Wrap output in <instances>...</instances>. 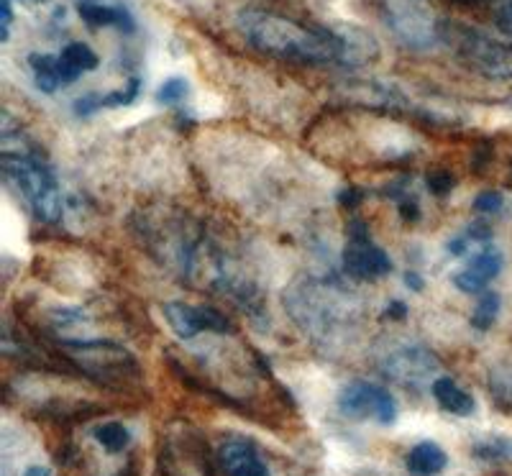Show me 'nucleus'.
<instances>
[{
  "mask_svg": "<svg viewBox=\"0 0 512 476\" xmlns=\"http://www.w3.org/2000/svg\"><path fill=\"white\" fill-rule=\"evenodd\" d=\"M236 29L256 52L277 59H290V62H341V52H344V44H341V36L336 29L300 24L295 18L264 11V8L239 11Z\"/></svg>",
  "mask_w": 512,
  "mask_h": 476,
  "instance_id": "1",
  "label": "nucleus"
},
{
  "mask_svg": "<svg viewBox=\"0 0 512 476\" xmlns=\"http://www.w3.org/2000/svg\"><path fill=\"white\" fill-rule=\"evenodd\" d=\"M436 39L464 70L487 80H512V44L448 18L436 21Z\"/></svg>",
  "mask_w": 512,
  "mask_h": 476,
  "instance_id": "2",
  "label": "nucleus"
},
{
  "mask_svg": "<svg viewBox=\"0 0 512 476\" xmlns=\"http://www.w3.org/2000/svg\"><path fill=\"white\" fill-rule=\"evenodd\" d=\"M3 175L16 187V192L26 200L36 218L54 223L62 218V190L57 185V177L47 164L29 154L26 149L3 151L0 159Z\"/></svg>",
  "mask_w": 512,
  "mask_h": 476,
  "instance_id": "3",
  "label": "nucleus"
},
{
  "mask_svg": "<svg viewBox=\"0 0 512 476\" xmlns=\"http://www.w3.org/2000/svg\"><path fill=\"white\" fill-rule=\"evenodd\" d=\"M59 346L80 366L82 374L95 382H116L123 387L128 379H139V364H136L134 354H128V349H123L121 343L62 338Z\"/></svg>",
  "mask_w": 512,
  "mask_h": 476,
  "instance_id": "4",
  "label": "nucleus"
},
{
  "mask_svg": "<svg viewBox=\"0 0 512 476\" xmlns=\"http://www.w3.org/2000/svg\"><path fill=\"white\" fill-rule=\"evenodd\" d=\"M338 410L346 418L374 420L392 425L397 420V402L384 387L372 382H351L338 392Z\"/></svg>",
  "mask_w": 512,
  "mask_h": 476,
  "instance_id": "5",
  "label": "nucleus"
},
{
  "mask_svg": "<svg viewBox=\"0 0 512 476\" xmlns=\"http://www.w3.org/2000/svg\"><path fill=\"white\" fill-rule=\"evenodd\" d=\"M162 476H213L208 448L192 430L162 441Z\"/></svg>",
  "mask_w": 512,
  "mask_h": 476,
  "instance_id": "6",
  "label": "nucleus"
},
{
  "mask_svg": "<svg viewBox=\"0 0 512 476\" xmlns=\"http://www.w3.org/2000/svg\"><path fill=\"white\" fill-rule=\"evenodd\" d=\"M344 269L354 279H379L392 272L387 251L377 246L361 223H354L344 246Z\"/></svg>",
  "mask_w": 512,
  "mask_h": 476,
  "instance_id": "7",
  "label": "nucleus"
},
{
  "mask_svg": "<svg viewBox=\"0 0 512 476\" xmlns=\"http://www.w3.org/2000/svg\"><path fill=\"white\" fill-rule=\"evenodd\" d=\"M164 320L167 326L175 331L177 338L190 341L198 333H231V323L216 308H205V305H187V302H164Z\"/></svg>",
  "mask_w": 512,
  "mask_h": 476,
  "instance_id": "8",
  "label": "nucleus"
},
{
  "mask_svg": "<svg viewBox=\"0 0 512 476\" xmlns=\"http://www.w3.org/2000/svg\"><path fill=\"white\" fill-rule=\"evenodd\" d=\"M387 11H390L387 18L397 36H402L413 47H425L428 41L436 39V24H431V18L425 16L428 11L418 6V0H392Z\"/></svg>",
  "mask_w": 512,
  "mask_h": 476,
  "instance_id": "9",
  "label": "nucleus"
},
{
  "mask_svg": "<svg viewBox=\"0 0 512 476\" xmlns=\"http://www.w3.org/2000/svg\"><path fill=\"white\" fill-rule=\"evenodd\" d=\"M438 369V361L431 351H425L423 346H405V349L395 351L390 359L384 361V374L392 377L395 382L405 384V387H418L425 379L431 377Z\"/></svg>",
  "mask_w": 512,
  "mask_h": 476,
  "instance_id": "10",
  "label": "nucleus"
},
{
  "mask_svg": "<svg viewBox=\"0 0 512 476\" xmlns=\"http://www.w3.org/2000/svg\"><path fill=\"white\" fill-rule=\"evenodd\" d=\"M218 466L226 476H269L267 461L249 438H226L218 448Z\"/></svg>",
  "mask_w": 512,
  "mask_h": 476,
  "instance_id": "11",
  "label": "nucleus"
},
{
  "mask_svg": "<svg viewBox=\"0 0 512 476\" xmlns=\"http://www.w3.org/2000/svg\"><path fill=\"white\" fill-rule=\"evenodd\" d=\"M502 272V254L492 244H484L477 254L454 274V285L466 295H477Z\"/></svg>",
  "mask_w": 512,
  "mask_h": 476,
  "instance_id": "12",
  "label": "nucleus"
},
{
  "mask_svg": "<svg viewBox=\"0 0 512 476\" xmlns=\"http://www.w3.org/2000/svg\"><path fill=\"white\" fill-rule=\"evenodd\" d=\"M29 64L31 70H34L36 88L41 93H57L59 88H67V85H72L80 77L62 57H52V54L34 52L29 57Z\"/></svg>",
  "mask_w": 512,
  "mask_h": 476,
  "instance_id": "13",
  "label": "nucleus"
},
{
  "mask_svg": "<svg viewBox=\"0 0 512 476\" xmlns=\"http://www.w3.org/2000/svg\"><path fill=\"white\" fill-rule=\"evenodd\" d=\"M431 392L433 397H436L438 407L451 415L469 418V415H474V410H477L474 397L469 395V392H464V389H461L451 377H438L436 382L431 384Z\"/></svg>",
  "mask_w": 512,
  "mask_h": 476,
  "instance_id": "14",
  "label": "nucleus"
},
{
  "mask_svg": "<svg viewBox=\"0 0 512 476\" xmlns=\"http://www.w3.org/2000/svg\"><path fill=\"white\" fill-rule=\"evenodd\" d=\"M405 464L413 476H438L448 466V456L436 441H420L410 448Z\"/></svg>",
  "mask_w": 512,
  "mask_h": 476,
  "instance_id": "15",
  "label": "nucleus"
},
{
  "mask_svg": "<svg viewBox=\"0 0 512 476\" xmlns=\"http://www.w3.org/2000/svg\"><path fill=\"white\" fill-rule=\"evenodd\" d=\"M341 36V44H344V52H341V62L338 64H367L369 59L377 57V41L372 39L364 31L354 29V26H344V29H336Z\"/></svg>",
  "mask_w": 512,
  "mask_h": 476,
  "instance_id": "16",
  "label": "nucleus"
},
{
  "mask_svg": "<svg viewBox=\"0 0 512 476\" xmlns=\"http://www.w3.org/2000/svg\"><path fill=\"white\" fill-rule=\"evenodd\" d=\"M141 90V82L131 80L128 82L126 90H116V93H108V95H98V93H90V95H82L80 100H75V113L77 116H90V113L100 111V108H118V105H131L136 100Z\"/></svg>",
  "mask_w": 512,
  "mask_h": 476,
  "instance_id": "17",
  "label": "nucleus"
},
{
  "mask_svg": "<svg viewBox=\"0 0 512 476\" xmlns=\"http://www.w3.org/2000/svg\"><path fill=\"white\" fill-rule=\"evenodd\" d=\"M77 13L88 26L98 29V26H116L121 31H134V18L128 16L123 8H111V6H98V3H90V0H82L77 6Z\"/></svg>",
  "mask_w": 512,
  "mask_h": 476,
  "instance_id": "18",
  "label": "nucleus"
},
{
  "mask_svg": "<svg viewBox=\"0 0 512 476\" xmlns=\"http://www.w3.org/2000/svg\"><path fill=\"white\" fill-rule=\"evenodd\" d=\"M474 459L484 464H512V438L510 436H487L479 438L472 446Z\"/></svg>",
  "mask_w": 512,
  "mask_h": 476,
  "instance_id": "19",
  "label": "nucleus"
},
{
  "mask_svg": "<svg viewBox=\"0 0 512 476\" xmlns=\"http://www.w3.org/2000/svg\"><path fill=\"white\" fill-rule=\"evenodd\" d=\"M93 438L108 453H123L128 448V443H131V433H128V428L123 423H116V420L95 425Z\"/></svg>",
  "mask_w": 512,
  "mask_h": 476,
  "instance_id": "20",
  "label": "nucleus"
},
{
  "mask_svg": "<svg viewBox=\"0 0 512 476\" xmlns=\"http://www.w3.org/2000/svg\"><path fill=\"white\" fill-rule=\"evenodd\" d=\"M59 57L70 64L77 75H82V72H90V70H95V67H98V54H95L93 49L88 47V44H82V41L67 44V47L62 49V54H59Z\"/></svg>",
  "mask_w": 512,
  "mask_h": 476,
  "instance_id": "21",
  "label": "nucleus"
},
{
  "mask_svg": "<svg viewBox=\"0 0 512 476\" xmlns=\"http://www.w3.org/2000/svg\"><path fill=\"white\" fill-rule=\"evenodd\" d=\"M497 315H500V295L487 292V295H482V300H477V308H474L472 315V326L477 328V331H489V328L495 326Z\"/></svg>",
  "mask_w": 512,
  "mask_h": 476,
  "instance_id": "22",
  "label": "nucleus"
},
{
  "mask_svg": "<svg viewBox=\"0 0 512 476\" xmlns=\"http://www.w3.org/2000/svg\"><path fill=\"white\" fill-rule=\"evenodd\" d=\"M185 93H187V82L182 80V77H172V80H167L162 88H159L157 100L164 105H175L185 98Z\"/></svg>",
  "mask_w": 512,
  "mask_h": 476,
  "instance_id": "23",
  "label": "nucleus"
},
{
  "mask_svg": "<svg viewBox=\"0 0 512 476\" xmlns=\"http://www.w3.org/2000/svg\"><path fill=\"white\" fill-rule=\"evenodd\" d=\"M502 208V195L500 192H482L477 200H474V210L482 215H492Z\"/></svg>",
  "mask_w": 512,
  "mask_h": 476,
  "instance_id": "24",
  "label": "nucleus"
},
{
  "mask_svg": "<svg viewBox=\"0 0 512 476\" xmlns=\"http://www.w3.org/2000/svg\"><path fill=\"white\" fill-rule=\"evenodd\" d=\"M428 187H431V192H436V195H446V192L454 187V175H448V172H433V175H428Z\"/></svg>",
  "mask_w": 512,
  "mask_h": 476,
  "instance_id": "25",
  "label": "nucleus"
},
{
  "mask_svg": "<svg viewBox=\"0 0 512 476\" xmlns=\"http://www.w3.org/2000/svg\"><path fill=\"white\" fill-rule=\"evenodd\" d=\"M497 26H500L502 34L512 36V0H507L500 13H497Z\"/></svg>",
  "mask_w": 512,
  "mask_h": 476,
  "instance_id": "26",
  "label": "nucleus"
},
{
  "mask_svg": "<svg viewBox=\"0 0 512 476\" xmlns=\"http://www.w3.org/2000/svg\"><path fill=\"white\" fill-rule=\"evenodd\" d=\"M3 26H0V39L8 41V34H11V21H13V8H11V0H3Z\"/></svg>",
  "mask_w": 512,
  "mask_h": 476,
  "instance_id": "27",
  "label": "nucleus"
},
{
  "mask_svg": "<svg viewBox=\"0 0 512 476\" xmlns=\"http://www.w3.org/2000/svg\"><path fill=\"white\" fill-rule=\"evenodd\" d=\"M495 392H497V397L505 402V405L512 407V374L510 377L500 379V382H495Z\"/></svg>",
  "mask_w": 512,
  "mask_h": 476,
  "instance_id": "28",
  "label": "nucleus"
},
{
  "mask_svg": "<svg viewBox=\"0 0 512 476\" xmlns=\"http://www.w3.org/2000/svg\"><path fill=\"white\" fill-rule=\"evenodd\" d=\"M405 313H408V308H405L402 302H392L390 308H387V315H390V318H397V320L405 318Z\"/></svg>",
  "mask_w": 512,
  "mask_h": 476,
  "instance_id": "29",
  "label": "nucleus"
},
{
  "mask_svg": "<svg viewBox=\"0 0 512 476\" xmlns=\"http://www.w3.org/2000/svg\"><path fill=\"white\" fill-rule=\"evenodd\" d=\"M24 476H52V469L49 466H29L24 471Z\"/></svg>",
  "mask_w": 512,
  "mask_h": 476,
  "instance_id": "30",
  "label": "nucleus"
},
{
  "mask_svg": "<svg viewBox=\"0 0 512 476\" xmlns=\"http://www.w3.org/2000/svg\"><path fill=\"white\" fill-rule=\"evenodd\" d=\"M459 6H484V3H495V0H454Z\"/></svg>",
  "mask_w": 512,
  "mask_h": 476,
  "instance_id": "31",
  "label": "nucleus"
}]
</instances>
